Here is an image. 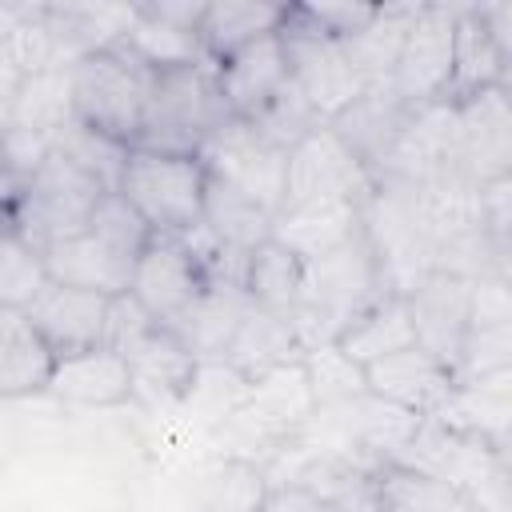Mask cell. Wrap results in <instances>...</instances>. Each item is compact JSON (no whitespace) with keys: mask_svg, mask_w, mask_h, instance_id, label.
<instances>
[{"mask_svg":"<svg viewBox=\"0 0 512 512\" xmlns=\"http://www.w3.org/2000/svg\"><path fill=\"white\" fill-rule=\"evenodd\" d=\"M380 296H392V292L380 280V268H376V256L364 232H356L344 244L304 260L300 304L292 312V328L304 348L328 344Z\"/></svg>","mask_w":512,"mask_h":512,"instance_id":"obj_1","label":"cell"},{"mask_svg":"<svg viewBox=\"0 0 512 512\" xmlns=\"http://www.w3.org/2000/svg\"><path fill=\"white\" fill-rule=\"evenodd\" d=\"M392 464H404V468L444 480L448 488L464 492L480 512H508V488H512L508 452H500L468 432H456L432 416L420 420V428L412 432V440L404 444V452Z\"/></svg>","mask_w":512,"mask_h":512,"instance_id":"obj_2","label":"cell"},{"mask_svg":"<svg viewBox=\"0 0 512 512\" xmlns=\"http://www.w3.org/2000/svg\"><path fill=\"white\" fill-rule=\"evenodd\" d=\"M228 104L216 88L212 64H184L152 76V92L144 104V124L132 148H156V152H180L196 156L200 144L228 120Z\"/></svg>","mask_w":512,"mask_h":512,"instance_id":"obj_3","label":"cell"},{"mask_svg":"<svg viewBox=\"0 0 512 512\" xmlns=\"http://www.w3.org/2000/svg\"><path fill=\"white\" fill-rule=\"evenodd\" d=\"M152 76L156 72H148L120 44L88 52L72 64V116L132 148L144 124Z\"/></svg>","mask_w":512,"mask_h":512,"instance_id":"obj_4","label":"cell"},{"mask_svg":"<svg viewBox=\"0 0 512 512\" xmlns=\"http://www.w3.org/2000/svg\"><path fill=\"white\" fill-rule=\"evenodd\" d=\"M204 184H208V172L200 156L128 148L116 192L136 208V216L156 236H180L200 224Z\"/></svg>","mask_w":512,"mask_h":512,"instance_id":"obj_5","label":"cell"},{"mask_svg":"<svg viewBox=\"0 0 512 512\" xmlns=\"http://www.w3.org/2000/svg\"><path fill=\"white\" fill-rule=\"evenodd\" d=\"M108 188L96 184L88 172H80L60 152H48V160L36 168V176L16 192L12 204V236L44 252L48 244L76 236L88 228L92 208L100 204Z\"/></svg>","mask_w":512,"mask_h":512,"instance_id":"obj_6","label":"cell"},{"mask_svg":"<svg viewBox=\"0 0 512 512\" xmlns=\"http://www.w3.org/2000/svg\"><path fill=\"white\" fill-rule=\"evenodd\" d=\"M280 44L288 60V80L320 116V124H328L336 112H344L360 96L364 80L344 56V44L332 40L324 28H316L300 4H284Z\"/></svg>","mask_w":512,"mask_h":512,"instance_id":"obj_7","label":"cell"},{"mask_svg":"<svg viewBox=\"0 0 512 512\" xmlns=\"http://www.w3.org/2000/svg\"><path fill=\"white\" fill-rule=\"evenodd\" d=\"M360 232L392 296H408L424 276H432V240L412 208V196L372 188V196L360 204Z\"/></svg>","mask_w":512,"mask_h":512,"instance_id":"obj_8","label":"cell"},{"mask_svg":"<svg viewBox=\"0 0 512 512\" xmlns=\"http://www.w3.org/2000/svg\"><path fill=\"white\" fill-rule=\"evenodd\" d=\"M200 164L208 176L240 188L248 200H256L268 216L280 212L284 204V168L288 152L264 140L248 120L228 116L204 144H200Z\"/></svg>","mask_w":512,"mask_h":512,"instance_id":"obj_9","label":"cell"},{"mask_svg":"<svg viewBox=\"0 0 512 512\" xmlns=\"http://www.w3.org/2000/svg\"><path fill=\"white\" fill-rule=\"evenodd\" d=\"M372 196L368 168L340 144V136L320 124L308 136H300L288 148L284 168V204H308V200H356L364 204Z\"/></svg>","mask_w":512,"mask_h":512,"instance_id":"obj_10","label":"cell"},{"mask_svg":"<svg viewBox=\"0 0 512 512\" xmlns=\"http://www.w3.org/2000/svg\"><path fill=\"white\" fill-rule=\"evenodd\" d=\"M456 12H460V4H420L416 20L404 36V48H400V60H396V72H392L388 84L412 108L444 100V88H448V76H452Z\"/></svg>","mask_w":512,"mask_h":512,"instance_id":"obj_11","label":"cell"},{"mask_svg":"<svg viewBox=\"0 0 512 512\" xmlns=\"http://www.w3.org/2000/svg\"><path fill=\"white\" fill-rule=\"evenodd\" d=\"M208 284V272L200 268V260L188 252V244L180 236H156L140 248L136 264H132V284L128 292L136 296V304L156 320V324H172Z\"/></svg>","mask_w":512,"mask_h":512,"instance_id":"obj_12","label":"cell"},{"mask_svg":"<svg viewBox=\"0 0 512 512\" xmlns=\"http://www.w3.org/2000/svg\"><path fill=\"white\" fill-rule=\"evenodd\" d=\"M404 304L412 316L416 344L456 376V360H460V348L468 336V312H472V280L432 272L404 296Z\"/></svg>","mask_w":512,"mask_h":512,"instance_id":"obj_13","label":"cell"},{"mask_svg":"<svg viewBox=\"0 0 512 512\" xmlns=\"http://www.w3.org/2000/svg\"><path fill=\"white\" fill-rule=\"evenodd\" d=\"M456 108L460 136V168L484 184L496 176H512V104L508 88H484Z\"/></svg>","mask_w":512,"mask_h":512,"instance_id":"obj_14","label":"cell"},{"mask_svg":"<svg viewBox=\"0 0 512 512\" xmlns=\"http://www.w3.org/2000/svg\"><path fill=\"white\" fill-rule=\"evenodd\" d=\"M24 316L32 320V328L40 332V340L48 344L52 356H72L84 348L104 344V316H108V300L84 288H68L48 280L28 304Z\"/></svg>","mask_w":512,"mask_h":512,"instance_id":"obj_15","label":"cell"},{"mask_svg":"<svg viewBox=\"0 0 512 512\" xmlns=\"http://www.w3.org/2000/svg\"><path fill=\"white\" fill-rule=\"evenodd\" d=\"M412 104L384 80V84H364L360 88V96L344 108V112H336L332 120H328V128L340 136V144L368 168V176H372V168L388 156V148L396 144V136L404 132V124L412 120Z\"/></svg>","mask_w":512,"mask_h":512,"instance_id":"obj_16","label":"cell"},{"mask_svg":"<svg viewBox=\"0 0 512 512\" xmlns=\"http://www.w3.org/2000/svg\"><path fill=\"white\" fill-rule=\"evenodd\" d=\"M380 468L384 464L360 456L304 452V460L288 472V480H272V484H300L328 512H380Z\"/></svg>","mask_w":512,"mask_h":512,"instance_id":"obj_17","label":"cell"},{"mask_svg":"<svg viewBox=\"0 0 512 512\" xmlns=\"http://www.w3.org/2000/svg\"><path fill=\"white\" fill-rule=\"evenodd\" d=\"M124 364L132 376V400H148V404L188 400L196 372H200V360L164 324H152L136 344H128Z\"/></svg>","mask_w":512,"mask_h":512,"instance_id":"obj_18","label":"cell"},{"mask_svg":"<svg viewBox=\"0 0 512 512\" xmlns=\"http://www.w3.org/2000/svg\"><path fill=\"white\" fill-rule=\"evenodd\" d=\"M44 272L48 280L56 284H68V288H84V292H96L104 300L128 292L132 284V264L136 256L112 248L108 240H100L96 232H76V236H64L56 244H48L44 252Z\"/></svg>","mask_w":512,"mask_h":512,"instance_id":"obj_19","label":"cell"},{"mask_svg":"<svg viewBox=\"0 0 512 512\" xmlns=\"http://www.w3.org/2000/svg\"><path fill=\"white\" fill-rule=\"evenodd\" d=\"M364 380H368L372 396H380L412 416H436L440 404L448 400V392L456 388V376L436 356H428L420 344L368 364Z\"/></svg>","mask_w":512,"mask_h":512,"instance_id":"obj_20","label":"cell"},{"mask_svg":"<svg viewBox=\"0 0 512 512\" xmlns=\"http://www.w3.org/2000/svg\"><path fill=\"white\" fill-rule=\"evenodd\" d=\"M212 76H216V88L232 116H240V120L256 116L288 84V60H284L280 32L260 36V40L236 48L232 56L216 60Z\"/></svg>","mask_w":512,"mask_h":512,"instance_id":"obj_21","label":"cell"},{"mask_svg":"<svg viewBox=\"0 0 512 512\" xmlns=\"http://www.w3.org/2000/svg\"><path fill=\"white\" fill-rule=\"evenodd\" d=\"M48 396L76 408H120L132 404V376L120 352L96 344L72 356H56L48 376Z\"/></svg>","mask_w":512,"mask_h":512,"instance_id":"obj_22","label":"cell"},{"mask_svg":"<svg viewBox=\"0 0 512 512\" xmlns=\"http://www.w3.org/2000/svg\"><path fill=\"white\" fill-rule=\"evenodd\" d=\"M300 356H304V344H300L292 320L248 304V312L236 324L220 364L232 368L244 384H256V380H264L288 364H300Z\"/></svg>","mask_w":512,"mask_h":512,"instance_id":"obj_23","label":"cell"},{"mask_svg":"<svg viewBox=\"0 0 512 512\" xmlns=\"http://www.w3.org/2000/svg\"><path fill=\"white\" fill-rule=\"evenodd\" d=\"M512 56L492 40L476 4H460L452 32V76L444 88V104H460L484 88H508Z\"/></svg>","mask_w":512,"mask_h":512,"instance_id":"obj_24","label":"cell"},{"mask_svg":"<svg viewBox=\"0 0 512 512\" xmlns=\"http://www.w3.org/2000/svg\"><path fill=\"white\" fill-rule=\"evenodd\" d=\"M360 232V204L356 200H308V204H288L272 216L268 240L288 248L300 264L344 244L348 236Z\"/></svg>","mask_w":512,"mask_h":512,"instance_id":"obj_25","label":"cell"},{"mask_svg":"<svg viewBox=\"0 0 512 512\" xmlns=\"http://www.w3.org/2000/svg\"><path fill=\"white\" fill-rule=\"evenodd\" d=\"M248 312V296L236 280H208L204 292L168 324L184 348L200 360V364H216L224 360V348L236 332V324Z\"/></svg>","mask_w":512,"mask_h":512,"instance_id":"obj_26","label":"cell"},{"mask_svg":"<svg viewBox=\"0 0 512 512\" xmlns=\"http://www.w3.org/2000/svg\"><path fill=\"white\" fill-rule=\"evenodd\" d=\"M432 420H440V424H448L456 432H468V436H476V440L508 452V432H512V372L456 384Z\"/></svg>","mask_w":512,"mask_h":512,"instance_id":"obj_27","label":"cell"},{"mask_svg":"<svg viewBox=\"0 0 512 512\" xmlns=\"http://www.w3.org/2000/svg\"><path fill=\"white\" fill-rule=\"evenodd\" d=\"M56 356L24 316V308L0 304V400L48 392Z\"/></svg>","mask_w":512,"mask_h":512,"instance_id":"obj_28","label":"cell"},{"mask_svg":"<svg viewBox=\"0 0 512 512\" xmlns=\"http://www.w3.org/2000/svg\"><path fill=\"white\" fill-rule=\"evenodd\" d=\"M284 4H264V0H216L204 4V16L196 24V40L208 64L232 56L236 48L280 32Z\"/></svg>","mask_w":512,"mask_h":512,"instance_id":"obj_29","label":"cell"},{"mask_svg":"<svg viewBox=\"0 0 512 512\" xmlns=\"http://www.w3.org/2000/svg\"><path fill=\"white\" fill-rule=\"evenodd\" d=\"M416 12H420L416 0H404V4H376L372 20H368L356 36L340 40V44H344V56L352 60V68H356V76H360L364 84H384V80H392L396 60H400V48H404V36H408Z\"/></svg>","mask_w":512,"mask_h":512,"instance_id":"obj_30","label":"cell"},{"mask_svg":"<svg viewBox=\"0 0 512 512\" xmlns=\"http://www.w3.org/2000/svg\"><path fill=\"white\" fill-rule=\"evenodd\" d=\"M412 344H416V332H412V316H408L404 296H380L372 308H364L336 336V348L360 368H368L384 356H396Z\"/></svg>","mask_w":512,"mask_h":512,"instance_id":"obj_31","label":"cell"},{"mask_svg":"<svg viewBox=\"0 0 512 512\" xmlns=\"http://www.w3.org/2000/svg\"><path fill=\"white\" fill-rule=\"evenodd\" d=\"M128 56H136L148 72H168V68H184V64H200V40L196 32L164 20L152 4H136L132 24L124 28V36L116 40Z\"/></svg>","mask_w":512,"mask_h":512,"instance_id":"obj_32","label":"cell"},{"mask_svg":"<svg viewBox=\"0 0 512 512\" xmlns=\"http://www.w3.org/2000/svg\"><path fill=\"white\" fill-rule=\"evenodd\" d=\"M300 280H304V264L276 240H264L244 256L240 288H244L248 304L264 308V312L292 320V312L300 304Z\"/></svg>","mask_w":512,"mask_h":512,"instance_id":"obj_33","label":"cell"},{"mask_svg":"<svg viewBox=\"0 0 512 512\" xmlns=\"http://www.w3.org/2000/svg\"><path fill=\"white\" fill-rule=\"evenodd\" d=\"M200 224H204L224 248L248 256L256 244L268 240L272 216H268L256 200H248L240 188H232V184L208 176V184H204V208H200Z\"/></svg>","mask_w":512,"mask_h":512,"instance_id":"obj_34","label":"cell"},{"mask_svg":"<svg viewBox=\"0 0 512 512\" xmlns=\"http://www.w3.org/2000/svg\"><path fill=\"white\" fill-rule=\"evenodd\" d=\"M380 512H480L464 492L404 464L380 468Z\"/></svg>","mask_w":512,"mask_h":512,"instance_id":"obj_35","label":"cell"},{"mask_svg":"<svg viewBox=\"0 0 512 512\" xmlns=\"http://www.w3.org/2000/svg\"><path fill=\"white\" fill-rule=\"evenodd\" d=\"M52 152H60L64 160H72L80 172H88L96 184H104L108 192H116L120 184V172H124V160H128V144L80 124L76 116L64 120L56 132H52Z\"/></svg>","mask_w":512,"mask_h":512,"instance_id":"obj_36","label":"cell"},{"mask_svg":"<svg viewBox=\"0 0 512 512\" xmlns=\"http://www.w3.org/2000/svg\"><path fill=\"white\" fill-rule=\"evenodd\" d=\"M64 120H72V64L28 76L4 124H20L52 136Z\"/></svg>","mask_w":512,"mask_h":512,"instance_id":"obj_37","label":"cell"},{"mask_svg":"<svg viewBox=\"0 0 512 512\" xmlns=\"http://www.w3.org/2000/svg\"><path fill=\"white\" fill-rule=\"evenodd\" d=\"M300 368H304V380H308V392H312V404H316V408H332V404H344V400L368 392L364 368L352 364V360L336 348V340L316 344V348H304Z\"/></svg>","mask_w":512,"mask_h":512,"instance_id":"obj_38","label":"cell"},{"mask_svg":"<svg viewBox=\"0 0 512 512\" xmlns=\"http://www.w3.org/2000/svg\"><path fill=\"white\" fill-rule=\"evenodd\" d=\"M512 372V324H468L460 360H456V384L484 380Z\"/></svg>","mask_w":512,"mask_h":512,"instance_id":"obj_39","label":"cell"},{"mask_svg":"<svg viewBox=\"0 0 512 512\" xmlns=\"http://www.w3.org/2000/svg\"><path fill=\"white\" fill-rule=\"evenodd\" d=\"M248 124L264 136V140H272L276 148H292L300 136H308L312 128H320V116L308 108V100L292 88V80L256 112V116H248Z\"/></svg>","mask_w":512,"mask_h":512,"instance_id":"obj_40","label":"cell"},{"mask_svg":"<svg viewBox=\"0 0 512 512\" xmlns=\"http://www.w3.org/2000/svg\"><path fill=\"white\" fill-rule=\"evenodd\" d=\"M48 284L44 256L20 236H0V304L24 308Z\"/></svg>","mask_w":512,"mask_h":512,"instance_id":"obj_41","label":"cell"},{"mask_svg":"<svg viewBox=\"0 0 512 512\" xmlns=\"http://www.w3.org/2000/svg\"><path fill=\"white\" fill-rule=\"evenodd\" d=\"M88 232H96L100 240H108L112 248H120L128 256H140V248L152 240V228L136 216V208L120 192H104L100 196V204L88 216Z\"/></svg>","mask_w":512,"mask_h":512,"instance_id":"obj_42","label":"cell"},{"mask_svg":"<svg viewBox=\"0 0 512 512\" xmlns=\"http://www.w3.org/2000/svg\"><path fill=\"white\" fill-rule=\"evenodd\" d=\"M264 492H268L264 468H256L248 460H224V468L208 492V512H260Z\"/></svg>","mask_w":512,"mask_h":512,"instance_id":"obj_43","label":"cell"},{"mask_svg":"<svg viewBox=\"0 0 512 512\" xmlns=\"http://www.w3.org/2000/svg\"><path fill=\"white\" fill-rule=\"evenodd\" d=\"M52 152V136L36 132V128H20V124H0V172L12 188H24L36 168L48 160Z\"/></svg>","mask_w":512,"mask_h":512,"instance_id":"obj_44","label":"cell"},{"mask_svg":"<svg viewBox=\"0 0 512 512\" xmlns=\"http://www.w3.org/2000/svg\"><path fill=\"white\" fill-rule=\"evenodd\" d=\"M152 324H156V320L136 304V296H132V292H120V296L108 300V316H104V348H112V352L124 356V348L136 344Z\"/></svg>","mask_w":512,"mask_h":512,"instance_id":"obj_45","label":"cell"},{"mask_svg":"<svg viewBox=\"0 0 512 512\" xmlns=\"http://www.w3.org/2000/svg\"><path fill=\"white\" fill-rule=\"evenodd\" d=\"M480 216L492 244L512 252V176H496L480 184Z\"/></svg>","mask_w":512,"mask_h":512,"instance_id":"obj_46","label":"cell"},{"mask_svg":"<svg viewBox=\"0 0 512 512\" xmlns=\"http://www.w3.org/2000/svg\"><path fill=\"white\" fill-rule=\"evenodd\" d=\"M512 276L488 272L480 280H472V312L468 324H512V292H508Z\"/></svg>","mask_w":512,"mask_h":512,"instance_id":"obj_47","label":"cell"},{"mask_svg":"<svg viewBox=\"0 0 512 512\" xmlns=\"http://www.w3.org/2000/svg\"><path fill=\"white\" fill-rule=\"evenodd\" d=\"M300 8H304L308 20H312L316 28H324L332 40L356 36V32L372 20V12H376V4H348V0H336V4H300Z\"/></svg>","mask_w":512,"mask_h":512,"instance_id":"obj_48","label":"cell"},{"mask_svg":"<svg viewBox=\"0 0 512 512\" xmlns=\"http://www.w3.org/2000/svg\"><path fill=\"white\" fill-rule=\"evenodd\" d=\"M24 72H20V64L12 60V52L4 48V36H0V124L8 120V112H12V104H16V96H20V88H24Z\"/></svg>","mask_w":512,"mask_h":512,"instance_id":"obj_49","label":"cell"}]
</instances>
